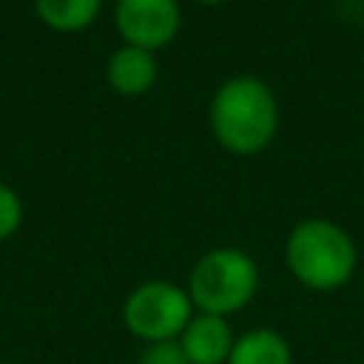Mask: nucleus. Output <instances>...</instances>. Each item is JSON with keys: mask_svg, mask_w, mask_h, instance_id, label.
I'll list each match as a JSON object with an SVG mask.
<instances>
[{"mask_svg": "<svg viewBox=\"0 0 364 364\" xmlns=\"http://www.w3.org/2000/svg\"><path fill=\"white\" fill-rule=\"evenodd\" d=\"M256 287H259L256 262L245 250L216 247L193 264L188 296L193 301V310L228 318L253 301Z\"/></svg>", "mask_w": 364, "mask_h": 364, "instance_id": "obj_3", "label": "nucleus"}, {"mask_svg": "<svg viewBox=\"0 0 364 364\" xmlns=\"http://www.w3.org/2000/svg\"><path fill=\"white\" fill-rule=\"evenodd\" d=\"M191 318H193V301L188 290L162 279L134 287L122 304L125 330L145 344L176 341Z\"/></svg>", "mask_w": 364, "mask_h": 364, "instance_id": "obj_4", "label": "nucleus"}, {"mask_svg": "<svg viewBox=\"0 0 364 364\" xmlns=\"http://www.w3.org/2000/svg\"><path fill=\"white\" fill-rule=\"evenodd\" d=\"M105 74H108V82H111V88L117 94L136 97V94H145L154 85L156 63H154V54L148 48L122 46L119 51L111 54Z\"/></svg>", "mask_w": 364, "mask_h": 364, "instance_id": "obj_7", "label": "nucleus"}, {"mask_svg": "<svg viewBox=\"0 0 364 364\" xmlns=\"http://www.w3.org/2000/svg\"><path fill=\"white\" fill-rule=\"evenodd\" d=\"M0 364H17V361H0Z\"/></svg>", "mask_w": 364, "mask_h": 364, "instance_id": "obj_13", "label": "nucleus"}, {"mask_svg": "<svg viewBox=\"0 0 364 364\" xmlns=\"http://www.w3.org/2000/svg\"><path fill=\"white\" fill-rule=\"evenodd\" d=\"M276 100L256 77L228 80L210 105V125L216 139L233 154H256L276 134Z\"/></svg>", "mask_w": 364, "mask_h": 364, "instance_id": "obj_1", "label": "nucleus"}, {"mask_svg": "<svg viewBox=\"0 0 364 364\" xmlns=\"http://www.w3.org/2000/svg\"><path fill=\"white\" fill-rule=\"evenodd\" d=\"M228 364H293V350L279 330L253 327L233 341Z\"/></svg>", "mask_w": 364, "mask_h": 364, "instance_id": "obj_8", "label": "nucleus"}, {"mask_svg": "<svg viewBox=\"0 0 364 364\" xmlns=\"http://www.w3.org/2000/svg\"><path fill=\"white\" fill-rule=\"evenodd\" d=\"M136 364H191V361L182 353L179 341H159V344H145Z\"/></svg>", "mask_w": 364, "mask_h": 364, "instance_id": "obj_11", "label": "nucleus"}, {"mask_svg": "<svg viewBox=\"0 0 364 364\" xmlns=\"http://www.w3.org/2000/svg\"><path fill=\"white\" fill-rule=\"evenodd\" d=\"M102 0H34L37 17L54 31H80L100 14Z\"/></svg>", "mask_w": 364, "mask_h": 364, "instance_id": "obj_9", "label": "nucleus"}, {"mask_svg": "<svg viewBox=\"0 0 364 364\" xmlns=\"http://www.w3.org/2000/svg\"><path fill=\"white\" fill-rule=\"evenodd\" d=\"M284 259L296 282L310 290H338L355 273V245L344 228L327 219L299 222L284 247Z\"/></svg>", "mask_w": 364, "mask_h": 364, "instance_id": "obj_2", "label": "nucleus"}, {"mask_svg": "<svg viewBox=\"0 0 364 364\" xmlns=\"http://www.w3.org/2000/svg\"><path fill=\"white\" fill-rule=\"evenodd\" d=\"M176 341L191 364H228L236 336L225 316L193 313V318L188 321V327Z\"/></svg>", "mask_w": 364, "mask_h": 364, "instance_id": "obj_6", "label": "nucleus"}, {"mask_svg": "<svg viewBox=\"0 0 364 364\" xmlns=\"http://www.w3.org/2000/svg\"><path fill=\"white\" fill-rule=\"evenodd\" d=\"M20 222H23V202L9 185L0 182V242L14 236Z\"/></svg>", "mask_w": 364, "mask_h": 364, "instance_id": "obj_10", "label": "nucleus"}, {"mask_svg": "<svg viewBox=\"0 0 364 364\" xmlns=\"http://www.w3.org/2000/svg\"><path fill=\"white\" fill-rule=\"evenodd\" d=\"M117 28L136 48H159L179 28L176 0H117Z\"/></svg>", "mask_w": 364, "mask_h": 364, "instance_id": "obj_5", "label": "nucleus"}, {"mask_svg": "<svg viewBox=\"0 0 364 364\" xmlns=\"http://www.w3.org/2000/svg\"><path fill=\"white\" fill-rule=\"evenodd\" d=\"M196 3H205V6H216V3H222V0H196Z\"/></svg>", "mask_w": 364, "mask_h": 364, "instance_id": "obj_12", "label": "nucleus"}]
</instances>
